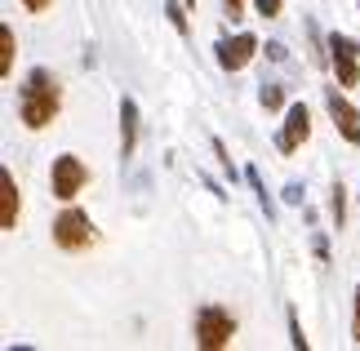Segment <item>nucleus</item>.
<instances>
[{"label":"nucleus","mask_w":360,"mask_h":351,"mask_svg":"<svg viewBox=\"0 0 360 351\" xmlns=\"http://www.w3.org/2000/svg\"><path fill=\"white\" fill-rule=\"evenodd\" d=\"M0 76H13V27L0 23Z\"/></svg>","instance_id":"9b49d317"},{"label":"nucleus","mask_w":360,"mask_h":351,"mask_svg":"<svg viewBox=\"0 0 360 351\" xmlns=\"http://www.w3.org/2000/svg\"><path fill=\"white\" fill-rule=\"evenodd\" d=\"M0 227L5 231L18 227V182L9 170H0Z\"/></svg>","instance_id":"1a4fd4ad"},{"label":"nucleus","mask_w":360,"mask_h":351,"mask_svg":"<svg viewBox=\"0 0 360 351\" xmlns=\"http://www.w3.org/2000/svg\"><path fill=\"white\" fill-rule=\"evenodd\" d=\"M302 196H307V191H302V182H289V187H285V200L289 205H302Z\"/></svg>","instance_id":"aec40b11"},{"label":"nucleus","mask_w":360,"mask_h":351,"mask_svg":"<svg viewBox=\"0 0 360 351\" xmlns=\"http://www.w3.org/2000/svg\"><path fill=\"white\" fill-rule=\"evenodd\" d=\"M94 241H98V231H94V222L85 209L67 205L58 218H53V245L63 249V254H80V249H89Z\"/></svg>","instance_id":"f03ea898"},{"label":"nucleus","mask_w":360,"mask_h":351,"mask_svg":"<svg viewBox=\"0 0 360 351\" xmlns=\"http://www.w3.org/2000/svg\"><path fill=\"white\" fill-rule=\"evenodd\" d=\"M254 9L262 18H276V13H281V0H254Z\"/></svg>","instance_id":"a211bd4d"},{"label":"nucleus","mask_w":360,"mask_h":351,"mask_svg":"<svg viewBox=\"0 0 360 351\" xmlns=\"http://www.w3.org/2000/svg\"><path fill=\"white\" fill-rule=\"evenodd\" d=\"M22 9H32V13H45V9H49V0H22Z\"/></svg>","instance_id":"b1692460"},{"label":"nucleus","mask_w":360,"mask_h":351,"mask_svg":"<svg viewBox=\"0 0 360 351\" xmlns=\"http://www.w3.org/2000/svg\"><path fill=\"white\" fill-rule=\"evenodd\" d=\"M214 156H218V165H223V174L231 178V182H236L240 174H236V160H231L227 156V143H223V138H214Z\"/></svg>","instance_id":"dca6fc26"},{"label":"nucleus","mask_w":360,"mask_h":351,"mask_svg":"<svg viewBox=\"0 0 360 351\" xmlns=\"http://www.w3.org/2000/svg\"><path fill=\"white\" fill-rule=\"evenodd\" d=\"M187 5H191V9H196V0H187Z\"/></svg>","instance_id":"393cba45"},{"label":"nucleus","mask_w":360,"mask_h":351,"mask_svg":"<svg viewBox=\"0 0 360 351\" xmlns=\"http://www.w3.org/2000/svg\"><path fill=\"white\" fill-rule=\"evenodd\" d=\"M289 343H294V351H307V338H302V325H298L294 307H289Z\"/></svg>","instance_id":"f3484780"},{"label":"nucleus","mask_w":360,"mask_h":351,"mask_svg":"<svg viewBox=\"0 0 360 351\" xmlns=\"http://www.w3.org/2000/svg\"><path fill=\"white\" fill-rule=\"evenodd\" d=\"M214 53H218V67H223V72H240V67H249V58L258 53V40L249 32H240L236 40H218Z\"/></svg>","instance_id":"6e6552de"},{"label":"nucleus","mask_w":360,"mask_h":351,"mask_svg":"<svg viewBox=\"0 0 360 351\" xmlns=\"http://www.w3.org/2000/svg\"><path fill=\"white\" fill-rule=\"evenodd\" d=\"M356 5H360V0H356Z\"/></svg>","instance_id":"a878e982"},{"label":"nucleus","mask_w":360,"mask_h":351,"mask_svg":"<svg viewBox=\"0 0 360 351\" xmlns=\"http://www.w3.org/2000/svg\"><path fill=\"white\" fill-rule=\"evenodd\" d=\"M325 49H329V63H334V72H338V85L342 89L360 85V45H356V40L334 32V36L325 40Z\"/></svg>","instance_id":"39448f33"},{"label":"nucleus","mask_w":360,"mask_h":351,"mask_svg":"<svg viewBox=\"0 0 360 351\" xmlns=\"http://www.w3.org/2000/svg\"><path fill=\"white\" fill-rule=\"evenodd\" d=\"M329 218L342 231V222H347V191H342V182H334V191H329Z\"/></svg>","instance_id":"f8f14e48"},{"label":"nucleus","mask_w":360,"mask_h":351,"mask_svg":"<svg viewBox=\"0 0 360 351\" xmlns=\"http://www.w3.org/2000/svg\"><path fill=\"white\" fill-rule=\"evenodd\" d=\"M89 182V170H85V160L72 156V151H63L58 160H53V170H49V187L58 200H76L80 187Z\"/></svg>","instance_id":"20e7f679"},{"label":"nucleus","mask_w":360,"mask_h":351,"mask_svg":"<svg viewBox=\"0 0 360 351\" xmlns=\"http://www.w3.org/2000/svg\"><path fill=\"white\" fill-rule=\"evenodd\" d=\"M307 134H311V111H307V103H289L285 107V125H281V134H276V147H281L285 156H294V151L307 143Z\"/></svg>","instance_id":"423d86ee"},{"label":"nucleus","mask_w":360,"mask_h":351,"mask_svg":"<svg viewBox=\"0 0 360 351\" xmlns=\"http://www.w3.org/2000/svg\"><path fill=\"white\" fill-rule=\"evenodd\" d=\"M165 13H169V23H174L178 36L191 32V23H187V0H165Z\"/></svg>","instance_id":"4468645a"},{"label":"nucleus","mask_w":360,"mask_h":351,"mask_svg":"<svg viewBox=\"0 0 360 351\" xmlns=\"http://www.w3.org/2000/svg\"><path fill=\"white\" fill-rule=\"evenodd\" d=\"M223 9H227V18H231V23H240V18H245V0H223Z\"/></svg>","instance_id":"6ab92c4d"},{"label":"nucleus","mask_w":360,"mask_h":351,"mask_svg":"<svg viewBox=\"0 0 360 351\" xmlns=\"http://www.w3.org/2000/svg\"><path fill=\"white\" fill-rule=\"evenodd\" d=\"M138 147V103L120 98V160H129Z\"/></svg>","instance_id":"9d476101"},{"label":"nucleus","mask_w":360,"mask_h":351,"mask_svg":"<svg viewBox=\"0 0 360 351\" xmlns=\"http://www.w3.org/2000/svg\"><path fill=\"white\" fill-rule=\"evenodd\" d=\"M316 258H321V262H329V241H325V231H316Z\"/></svg>","instance_id":"4be33fe9"},{"label":"nucleus","mask_w":360,"mask_h":351,"mask_svg":"<svg viewBox=\"0 0 360 351\" xmlns=\"http://www.w3.org/2000/svg\"><path fill=\"white\" fill-rule=\"evenodd\" d=\"M58 107H63V94H58L53 72L32 67L27 80H22V89H18V120L27 125V129H45V125H53Z\"/></svg>","instance_id":"f257e3e1"},{"label":"nucleus","mask_w":360,"mask_h":351,"mask_svg":"<svg viewBox=\"0 0 360 351\" xmlns=\"http://www.w3.org/2000/svg\"><path fill=\"white\" fill-rule=\"evenodd\" d=\"M267 58H271V63H285V58H289V49L281 45V40H271V45H267Z\"/></svg>","instance_id":"412c9836"},{"label":"nucleus","mask_w":360,"mask_h":351,"mask_svg":"<svg viewBox=\"0 0 360 351\" xmlns=\"http://www.w3.org/2000/svg\"><path fill=\"white\" fill-rule=\"evenodd\" d=\"M325 107H329V120H334V129L347 138V143H360V111L342 98L338 89H325Z\"/></svg>","instance_id":"0eeeda50"},{"label":"nucleus","mask_w":360,"mask_h":351,"mask_svg":"<svg viewBox=\"0 0 360 351\" xmlns=\"http://www.w3.org/2000/svg\"><path fill=\"white\" fill-rule=\"evenodd\" d=\"M258 103L267 107V111H281L285 107V85H262L258 89Z\"/></svg>","instance_id":"2eb2a0df"},{"label":"nucleus","mask_w":360,"mask_h":351,"mask_svg":"<svg viewBox=\"0 0 360 351\" xmlns=\"http://www.w3.org/2000/svg\"><path fill=\"white\" fill-rule=\"evenodd\" d=\"M245 178H249V187H254V196H258L262 214H267V218H276V205H271V196H267V187H262V174L254 170V165H249V170H245Z\"/></svg>","instance_id":"ddd939ff"},{"label":"nucleus","mask_w":360,"mask_h":351,"mask_svg":"<svg viewBox=\"0 0 360 351\" xmlns=\"http://www.w3.org/2000/svg\"><path fill=\"white\" fill-rule=\"evenodd\" d=\"M352 338L360 343V285H356V316H352Z\"/></svg>","instance_id":"5701e85b"},{"label":"nucleus","mask_w":360,"mask_h":351,"mask_svg":"<svg viewBox=\"0 0 360 351\" xmlns=\"http://www.w3.org/2000/svg\"><path fill=\"white\" fill-rule=\"evenodd\" d=\"M231 338H236V316H231L227 307H218V302H205L196 312V343L205 351H218Z\"/></svg>","instance_id":"7ed1b4c3"}]
</instances>
